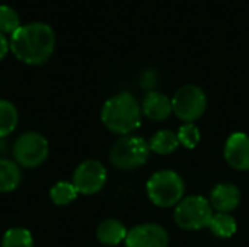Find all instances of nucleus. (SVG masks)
Returning a JSON list of instances; mask_svg holds the SVG:
<instances>
[{
  "label": "nucleus",
  "instance_id": "nucleus-1",
  "mask_svg": "<svg viewBox=\"0 0 249 247\" xmlns=\"http://www.w3.org/2000/svg\"><path fill=\"white\" fill-rule=\"evenodd\" d=\"M10 51L29 66H39L48 61L55 48V32L50 23L34 20L22 23L10 35Z\"/></svg>",
  "mask_w": 249,
  "mask_h": 247
},
{
  "label": "nucleus",
  "instance_id": "nucleus-2",
  "mask_svg": "<svg viewBox=\"0 0 249 247\" xmlns=\"http://www.w3.org/2000/svg\"><path fill=\"white\" fill-rule=\"evenodd\" d=\"M102 124L115 134L130 135L140 127L142 108L136 98L127 92L109 98L101 111Z\"/></svg>",
  "mask_w": 249,
  "mask_h": 247
},
{
  "label": "nucleus",
  "instance_id": "nucleus-3",
  "mask_svg": "<svg viewBox=\"0 0 249 247\" xmlns=\"http://www.w3.org/2000/svg\"><path fill=\"white\" fill-rule=\"evenodd\" d=\"M149 199L162 208L178 205L184 197V181L174 170H160L150 176L146 185Z\"/></svg>",
  "mask_w": 249,
  "mask_h": 247
},
{
  "label": "nucleus",
  "instance_id": "nucleus-4",
  "mask_svg": "<svg viewBox=\"0 0 249 247\" xmlns=\"http://www.w3.org/2000/svg\"><path fill=\"white\" fill-rule=\"evenodd\" d=\"M150 154L149 144L137 135H123L117 140L109 151V160L114 167L133 170L143 166Z\"/></svg>",
  "mask_w": 249,
  "mask_h": 247
},
{
  "label": "nucleus",
  "instance_id": "nucleus-5",
  "mask_svg": "<svg viewBox=\"0 0 249 247\" xmlns=\"http://www.w3.org/2000/svg\"><path fill=\"white\" fill-rule=\"evenodd\" d=\"M15 162L25 169L39 167L48 157V140L36 131H26L19 135L12 147Z\"/></svg>",
  "mask_w": 249,
  "mask_h": 247
},
{
  "label": "nucleus",
  "instance_id": "nucleus-6",
  "mask_svg": "<svg viewBox=\"0 0 249 247\" xmlns=\"http://www.w3.org/2000/svg\"><path fill=\"white\" fill-rule=\"evenodd\" d=\"M213 207L203 197H188L182 199L175 210V223L184 230H201L210 227L213 220Z\"/></svg>",
  "mask_w": 249,
  "mask_h": 247
},
{
  "label": "nucleus",
  "instance_id": "nucleus-7",
  "mask_svg": "<svg viewBox=\"0 0 249 247\" xmlns=\"http://www.w3.org/2000/svg\"><path fill=\"white\" fill-rule=\"evenodd\" d=\"M172 100V112L185 124H193L204 114L207 108V98L201 87L196 84H185L179 87Z\"/></svg>",
  "mask_w": 249,
  "mask_h": 247
},
{
  "label": "nucleus",
  "instance_id": "nucleus-8",
  "mask_svg": "<svg viewBox=\"0 0 249 247\" xmlns=\"http://www.w3.org/2000/svg\"><path fill=\"white\" fill-rule=\"evenodd\" d=\"M71 183L80 195H95L107 183V169L98 160H85L74 169Z\"/></svg>",
  "mask_w": 249,
  "mask_h": 247
},
{
  "label": "nucleus",
  "instance_id": "nucleus-9",
  "mask_svg": "<svg viewBox=\"0 0 249 247\" xmlns=\"http://www.w3.org/2000/svg\"><path fill=\"white\" fill-rule=\"evenodd\" d=\"M168 233L159 224L137 226L125 237V247H168Z\"/></svg>",
  "mask_w": 249,
  "mask_h": 247
},
{
  "label": "nucleus",
  "instance_id": "nucleus-10",
  "mask_svg": "<svg viewBox=\"0 0 249 247\" xmlns=\"http://www.w3.org/2000/svg\"><path fill=\"white\" fill-rule=\"evenodd\" d=\"M225 159L236 170H249V135L244 132L232 134L225 146Z\"/></svg>",
  "mask_w": 249,
  "mask_h": 247
},
{
  "label": "nucleus",
  "instance_id": "nucleus-11",
  "mask_svg": "<svg viewBox=\"0 0 249 247\" xmlns=\"http://www.w3.org/2000/svg\"><path fill=\"white\" fill-rule=\"evenodd\" d=\"M239 202H241V192L232 183H219L212 191L210 204L219 213L229 214L239 205Z\"/></svg>",
  "mask_w": 249,
  "mask_h": 247
},
{
  "label": "nucleus",
  "instance_id": "nucleus-12",
  "mask_svg": "<svg viewBox=\"0 0 249 247\" xmlns=\"http://www.w3.org/2000/svg\"><path fill=\"white\" fill-rule=\"evenodd\" d=\"M142 109L150 121L160 122L169 118L172 112V100L163 93L149 92L143 100Z\"/></svg>",
  "mask_w": 249,
  "mask_h": 247
},
{
  "label": "nucleus",
  "instance_id": "nucleus-13",
  "mask_svg": "<svg viewBox=\"0 0 249 247\" xmlns=\"http://www.w3.org/2000/svg\"><path fill=\"white\" fill-rule=\"evenodd\" d=\"M127 233L128 231L121 221L109 218L98 226L96 237L104 246H118L121 242H125Z\"/></svg>",
  "mask_w": 249,
  "mask_h": 247
},
{
  "label": "nucleus",
  "instance_id": "nucleus-14",
  "mask_svg": "<svg viewBox=\"0 0 249 247\" xmlns=\"http://www.w3.org/2000/svg\"><path fill=\"white\" fill-rule=\"evenodd\" d=\"M22 182L20 166L15 160L0 159V194H9L19 188Z\"/></svg>",
  "mask_w": 249,
  "mask_h": 247
},
{
  "label": "nucleus",
  "instance_id": "nucleus-15",
  "mask_svg": "<svg viewBox=\"0 0 249 247\" xmlns=\"http://www.w3.org/2000/svg\"><path fill=\"white\" fill-rule=\"evenodd\" d=\"M179 146V140L178 135L169 130H162L159 132H156L149 143V147L152 151L158 153V154H171L174 153Z\"/></svg>",
  "mask_w": 249,
  "mask_h": 247
},
{
  "label": "nucleus",
  "instance_id": "nucleus-16",
  "mask_svg": "<svg viewBox=\"0 0 249 247\" xmlns=\"http://www.w3.org/2000/svg\"><path fill=\"white\" fill-rule=\"evenodd\" d=\"M19 121V114L16 106L6 99H0V138L12 134Z\"/></svg>",
  "mask_w": 249,
  "mask_h": 247
},
{
  "label": "nucleus",
  "instance_id": "nucleus-17",
  "mask_svg": "<svg viewBox=\"0 0 249 247\" xmlns=\"http://www.w3.org/2000/svg\"><path fill=\"white\" fill-rule=\"evenodd\" d=\"M79 192L76 191L74 185L71 182L60 181L54 183L50 189V199L57 207H66L71 204L77 198Z\"/></svg>",
  "mask_w": 249,
  "mask_h": 247
},
{
  "label": "nucleus",
  "instance_id": "nucleus-18",
  "mask_svg": "<svg viewBox=\"0 0 249 247\" xmlns=\"http://www.w3.org/2000/svg\"><path fill=\"white\" fill-rule=\"evenodd\" d=\"M236 221L231 214L225 213H217L213 215V220L210 223V230L213 231L214 236L222 237V239H229L236 233Z\"/></svg>",
  "mask_w": 249,
  "mask_h": 247
},
{
  "label": "nucleus",
  "instance_id": "nucleus-19",
  "mask_svg": "<svg viewBox=\"0 0 249 247\" xmlns=\"http://www.w3.org/2000/svg\"><path fill=\"white\" fill-rule=\"evenodd\" d=\"M1 247H34V237L28 229H9L1 239Z\"/></svg>",
  "mask_w": 249,
  "mask_h": 247
},
{
  "label": "nucleus",
  "instance_id": "nucleus-20",
  "mask_svg": "<svg viewBox=\"0 0 249 247\" xmlns=\"http://www.w3.org/2000/svg\"><path fill=\"white\" fill-rule=\"evenodd\" d=\"M20 16L19 13L9 4H0V31L4 33H13L20 26Z\"/></svg>",
  "mask_w": 249,
  "mask_h": 247
},
{
  "label": "nucleus",
  "instance_id": "nucleus-21",
  "mask_svg": "<svg viewBox=\"0 0 249 247\" xmlns=\"http://www.w3.org/2000/svg\"><path fill=\"white\" fill-rule=\"evenodd\" d=\"M178 140H179V144H182L185 148H196L200 143V138H201V134H200V130L194 125V124H184L179 131H178Z\"/></svg>",
  "mask_w": 249,
  "mask_h": 247
},
{
  "label": "nucleus",
  "instance_id": "nucleus-22",
  "mask_svg": "<svg viewBox=\"0 0 249 247\" xmlns=\"http://www.w3.org/2000/svg\"><path fill=\"white\" fill-rule=\"evenodd\" d=\"M9 49H10V42L6 38V35L0 31V61L6 57V54L9 52Z\"/></svg>",
  "mask_w": 249,
  "mask_h": 247
}]
</instances>
